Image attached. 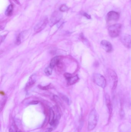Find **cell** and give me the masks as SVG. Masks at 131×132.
Returning <instances> with one entry per match:
<instances>
[{
  "instance_id": "6da1fadb",
  "label": "cell",
  "mask_w": 131,
  "mask_h": 132,
  "mask_svg": "<svg viewBox=\"0 0 131 132\" xmlns=\"http://www.w3.org/2000/svg\"><path fill=\"white\" fill-rule=\"evenodd\" d=\"M99 119V115L95 109L91 110L89 115L88 129L89 131L93 130L96 126Z\"/></svg>"
},
{
  "instance_id": "7a4b0ae2",
  "label": "cell",
  "mask_w": 131,
  "mask_h": 132,
  "mask_svg": "<svg viewBox=\"0 0 131 132\" xmlns=\"http://www.w3.org/2000/svg\"><path fill=\"white\" fill-rule=\"evenodd\" d=\"M107 75L111 89L112 90L114 91L116 89L118 84V79L117 75L114 70L110 68L107 69Z\"/></svg>"
},
{
  "instance_id": "3957f363",
  "label": "cell",
  "mask_w": 131,
  "mask_h": 132,
  "mask_svg": "<svg viewBox=\"0 0 131 132\" xmlns=\"http://www.w3.org/2000/svg\"><path fill=\"white\" fill-rule=\"evenodd\" d=\"M122 25L120 24H114L109 27L108 28L109 34L112 38L118 37L121 33Z\"/></svg>"
},
{
  "instance_id": "277c9868",
  "label": "cell",
  "mask_w": 131,
  "mask_h": 132,
  "mask_svg": "<svg viewBox=\"0 0 131 132\" xmlns=\"http://www.w3.org/2000/svg\"><path fill=\"white\" fill-rule=\"evenodd\" d=\"M93 82L96 85L102 88L106 86V80L105 77L99 73H94L93 76Z\"/></svg>"
},
{
  "instance_id": "5b68a950",
  "label": "cell",
  "mask_w": 131,
  "mask_h": 132,
  "mask_svg": "<svg viewBox=\"0 0 131 132\" xmlns=\"http://www.w3.org/2000/svg\"><path fill=\"white\" fill-rule=\"evenodd\" d=\"M48 22V18L46 17H43L37 24L34 28V30L36 32H39L44 29Z\"/></svg>"
},
{
  "instance_id": "8992f818",
  "label": "cell",
  "mask_w": 131,
  "mask_h": 132,
  "mask_svg": "<svg viewBox=\"0 0 131 132\" xmlns=\"http://www.w3.org/2000/svg\"><path fill=\"white\" fill-rule=\"evenodd\" d=\"M62 15L60 12H56L52 15L50 19V25L51 26L54 25L58 23L60 21L62 17Z\"/></svg>"
},
{
  "instance_id": "52a82bcc",
  "label": "cell",
  "mask_w": 131,
  "mask_h": 132,
  "mask_svg": "<svg viewBox=\"0 0 131 132\" xmlns=\"http://www.w3.org/2000/svg\"><path fill=\"white\" fill-rule=\"evenodd\" d=\"M120 40L125 47L128 48H131V36L125 34L121 36Z\"/></svg>"
},
{
  "instance_id": "ba28073f",
  "label": "cell",
  "mask_w": 131,
  "mask_h": 132,
  "mask_svg": "<svg viewBox=\"0 0 131 132\" xmlns=\"http://www.w3.org/2000/svg\"><path fill=\"white\" fill-rule=\"evenodd\" d=\"M119 18V14L115 11H111L109 12L107 14L106 19L107 21H117Z\"/></svg>"
},
{
  "instance_id": "9c48e42d",
  "label": "cell",
  "mask_w": 131,
  "mask_h": 132,
  "mask_svg": "<svg viewBox=\"0 0 131 132\" xmlns=\"http://www.w3.org/2000/svg\"><path fill=\"white\" fill-rule=\"evenodd\" d=\"M101 46L107 52H111L113 50V48L111 43L107 40H102L101 42Z\"/></svg>"
},
{
  "instance_id": "30bf717a",
  "label": "cell",
  "mask_w": 131,
  "mask_h": 132,
  "mask_svg": "<svg viewBox=\"0 0 131 132\" xmlns=\"http://www.w3.org/2000/svg\"><path fill=\"white\" fill-rule=\"evenodd\" d=\"M105 101L106 106H107L108 110L109 113H110V114H111L112 112V105L109 95L107 93H106Z\"/></svg>"
},
{
  "instance_id": "8fae6325",
  "label": "cell",
  "mask_w": 131,
  "mask_h": 132,
  "mask_svg": "<svg viewBox=\"0 0 131 132\" xmlns=\"http://www.w3.org/2000/svg\"><path fill=\"white\" fill-rule=\"evenodd\" d=\"M55 121V114L53 110L50 108L49 111V123L51 126H54Z\"/></svg>"
},
{
  "instance_id": "7c38bea8",
  "label": "cell",
  "mask_w": 131,
  "mask_h": 132,
  "mask_svg": "<svg viewBox=\"0 0 131 132\" xmlns=\"http://www.w3.org/2000/svg\"><path fill=\"white\" fill-rule=\"evenodd\" d=\"M60 59V57L58 56H56L53 58L52 59L50 64V66L52 68H53L56 66L58 65L59 64Z\"/></svg>"
},
{
  "instance_id": "4fadbf2b",
  "label": "cell",
  "mask_w": 131,
  "mask_h": 132,
  "mask_svg": "<svg viewBox=\"0 0 131 132\" xmlns=\"http://www.w3.org/2000/svg\"><path fill=\"white\" fill-rule=\"evenodd\" d=\"M67 84L69 85H72L75 84L76 83L78 82L79 80V78L77 75L75 76H70L67 79Z\"/></svg>"
},
{
  "instance_id": "5bb4252c",
  "label": "cell",
  "mask_w": 131,
  "mask_h": 132,
  "mask_svg": "<svg viewBox=\"0 0 131 132\" xmlns=\"http://www.w3.org/2000/svg\"><path fill=\"white\" fill-rule=\"evenodd\" d=\"M36 80L34 76L32 75L30 76L29 79L26 85V89H29L36 82Z\"/></svg>"
},
{
  "instance_id": "9a60e30c",
  "label": "cell",
  "mask_w": 131,
  "mask_h": 132,
  "mask_svg": "<svg viewBox=\"0 0 131 132\" xmlns=\"http://www.w3.org/2000/svg\"><path fill=\"white\" fill-rule=\"evenodd\" d=\"M13 6L12 4L9 5L6 10L5 14L7 16H11L13 14Z\"/></svg>"
},
{
  "instance_id": "2e32d148",
  "label": "cell",
  "mask_w": 131,
  "mask_h": 132,
  "mask_svg": "<svg viewBox=\"0 0 131 132\" xmlns=\"http://www.w3.org/2000/svg\"><path fill=\"white\" fill-rule=\"evenodd\" d=\"M59 96H60V98L64 101L66 102L67 104L69 105L70 103V100L69 99L68 97L66 95H64V94H62V93H59Z\"/></svg>"
},
{
  "instance_id": "e0dca14e",
  "label": "cell",
  "mask_w": 131,
  "mask_h": 132,
  "mask_svg": "<svg viewBox=\"0 0 131 132\" xmlns=\"http://www.w3.org/2000/svg\"><path fill=\"white\" fill-rule=\"evenodd\" d=\"M45 73L47 75H50L52 72V68H51L50 66H49L46 68L44 70Z\"/></svg>"
},
{
  "instance_id": "ac0fdd59",
  "label": "cell",
  "mask_w": 131,
  "mask_h": 132,
  "mask_svg": "<svg viewBox=\"0 0 131 132\" xmlns=\"http://www.w3.org/2000/svg\"><path fill=\"white\" fill-rule=\"evenodd\" d=\"M17 129L16 126L14 123H13L9 128V132H17Z\"/></svg>"
},
{
  "instance_id": "d6986e66",
  "label": "cell",
  "mask_w": 131,
  "mask_h": 132,
  "mask_svg": "<svg viewBox=\"0 0 131 132\" xmlns=\"http://www.w3.org/2000/svg\"><path fill=\"white\" fill-rule=\"evenodd\" d=\"M7 100V97L6 96H5L1 100V111H2V109L4 107L6 102Z\"/></svg>"
},
{
  "instance_id": "ffe728a7",
  "label": "cell",
  "mask_w": 131,
  "mask_h": 132,
  "mask_svg": "<svg viewBox=\"0 0 131 132\" xmlns=\"http://www.w3.org/2000/svg\"><path fill=\"white\" fill-rule=\"evenodd\" d=\"M68 10V7L66 4H63L61 5L60 8V11L62 12H65Z\"/></svg>"
},
{
  "instance_id": "44dd1931",
  "label": "cell",
  "mask_w": 131,
  "mask_h": 132,
  "mask_svg": "<svg viewBox=\"0 0 131 132\" xmlns=\"http://www.w3.org/2000/svg\"><path fill=\"white\" fill-rule=\"evenodd\" d=\"M39 87L40 89L42 90H47L49 89H51L52 87L50 85H48L43 86H42L41 85H39Z\"/></svg>"
},
{
  "instance_id": "7402d4cb",
  "label": "cell",
  "mask_w": 131,
  "mask_h": 132,
  "mask_svg": "<svg viewBox=\"0 0 131 132\" xmlns=\"http://www.w3.org/2000/svg\"><path fill=\"white\" fill-rule=\"evenodd\" d=\"M53 99L57 103H58V104H62V102H61V100L60 99V98L58 97L56 95H54L53 96Z\"/></svg>"
},
{
  "instance_id": "603a6c76",
  "label": "cell",
  "mask_w": 131,
  "mask_h": 132,
  "mask_svg": "<svg viewBox=\"0 0 131 132\" xmlns=\"http://www.w3.org/2000/svg\"><path fill=\"white\" fill-rule=\"evenodd\" d=\"M21 34H20L18 35V36L17 37L16 39V43L17 45H19L21 43Z\"/></svg>"
},
{
  "instance_id": "cb8c5ba5",
  "label": "cell",
  "mask_w": 131,
  "mask_h": 132,
  "mask_svg": "<svg viewBox=\"0 0 131 132\" xmlns=\"http://www.w3.org/2000/svg\"><path fill=\"white\" fill-rule=\"evenodd\" d=\"M83 15L85 16V17H86L88 19H91V16L89 15L87 13H85V12H83Z\"/></svg>"
},
{
  "instance_id": "d4e9b609",
  "label": "cell",
  "mask_w": 131,
  "mask_h": 132,
  "mask_svg": "<svg viewBox=\"0 0 131 132\" xmlns=\"http://www.w3.org/2000/svg\"><path fill=\"white\" fill-rule=\"evenodd\" d=\"M39 103V102L37 101H36V100H34V101H32L30 103V104H31V105H36V104H37Z\"/></svg>"
},
{
  "instance_id": "484cf974",
  "label": "cell",
  "mask_w": 131,
  "mask_h": 132,
  "mask_svg": "<svg viewBox=\"0 0 131 132\" xmlns=\"http://www.w3.org/2000/svg\"><path fill=\"white\" fill-rule=\"evenodd\" d=\"M52 130L53 129L52 128H49L47 129L44 132H51Z\"/></svg>"
},
{
  "instance_id": "4316f807",
  "label": "cell",
  "mask_w": 131,
  "mask_h": 132,
  "mask_svg": "<svg viewBox=\"0 0 131 132\" xmlns=\"http://www.w3.org/2000/svg\"><path fill=\"white\" fill-rule=\"evenodd\" d=\"M13 1H14L16 4H20V2L19 1V0H13Z\"/></svg>"
},
{
  "instance_id": "83f0119b",
  "label": "cell",
  "mask_w": 131,
  "mask_h": 132,
  "mask_svg": "<svg viewBox=\"0 0 131 132\" xmlns=\"http://www.w3.org/2000/svg\"><path fill=\"white\" fill-rule=\"evenodd\" d=\"M130 1H131V0H130Z\"/></svg>"
}]
</instances>
